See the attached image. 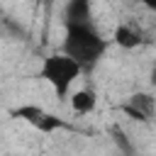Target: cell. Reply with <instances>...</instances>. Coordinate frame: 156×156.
I'll return each mask as SVG.
<instances>
[{
    "instance_id": "cell-7",
    "label": "cell",
    "mask_w": 156,
    "mask_h": 156,
    "mask_svg": "<svg viewBox=\"0 0 156 156\" xmlns=\"http://www.w3.org/2000/svg\"><path fill=\"white\" fill-rule=\"evenodd\" d=\"M66 22H93V7L85 0H73L66 7Z\"/></svg>"
},
{
    "instance_id": "cell-6",
    "label": "cell",
    "mask_w": 156,
    "mask_h": 156,
    "mask_svg": "<svg viewBox=\"0 0 156 156\" xmlns=\"http://www.w3.org/2000/svg\"><path fill=\"white\" fill-rule=\"evenodd\" d=\"M10 115L15 117V119H22V122H27V124H32V127H37L39 124V119L46 115V110L41 107V105H34V102H27V105H20V107H12L10 110Z\"/></svg>"
},
{
    "instance_id": "cell-1",
    "label": "cell",
    "mask_w": 156,
    "mask_h": 156,
    "mask_svg": "<svg viewBox=\"0 0 156 156\" xmlns=\"http://www.w3.org/2000/svg\"><path fill=\"white\" fill-rule=\"evenodd\" d=\"M110 49V41L95 29L93 22H66V37L61 41V54L73 58L83 71H90Z\"/></svg>"
},
{
    "instance_id": "cell-5",
    "label": "cell",
    "mask_w": 156,
    "mask_h": 156,
    "mask_svg": "<svg viewBox=\"0 0 156 156\" xmlns=\"http://www.w3.org/2000/svg\"><path fill=\"white\" fill-rule=\"evenodd\" d=\"M98 105V95L90 90V88H80L76 93H71V110L78 112V115H88L93 112Z\"/></svg>"
},
{
    "instance_id": "cell-2",
    "label": "cell",
    "mask_w": 156,
    "mask_h": 156,
    "mask_svg": "<svg viewBox=\"0 0 156 156\" xmlns=\"http://www.w3.org/2000/svg\"><path fill=\"white\" fill-rule=\"evenodd\" d=\"M80 76H83V68L73 58H68L66 54H61V51H54V54L44 56L41 63H39V78L44 83H49L58 98H66L71 93L73 83Z\"/></svg>"
},
{
    "instance_id": "cell-4",
    "label": "cell",
    "mask_w": 156,
    "mask_h": 156,
    "mask_svg": "<svg viewBox=\"0 0 156 156\" xmlns=\"http://www.w3.org/2000/svg\"><path fill=\"white\" fill-rule=\"evenodd\" d=\"M112 41L119 46V49H136V46H141V41H144V34H141V29L136 27V24H132V22H119L117 27H115V32H112Z\"/></svg>"
},
{
    "instance_id": "cell-8",
    "label": "cell",
    "mask_w": 156,
    "mask_h": 156,
    "mask_svg": "<svg viewBox=\"0 0 156 156\" xmlns=\"http://www.w3.org/2000/svg\"><path fill=\"white\" fill-rule=\"evenodd\" d=\"M71 124L66 122V119H61L58 115H54V112H49L46 110V115L39 119V124L34 127V129H39L41 134H51V132H58V129H68Z\"/></svg>"
},
{
    "instance_id": "cell-3",
    "label": "cell",
    "mask_w": 156,
    "mask_h": 156,
    "mask_svg": "<svg viewBox=\"0 0 156 156\" xmlns=\"http://www.w3.org/2000/svg\"><path fill=\"white\" fill-rule=\"evenodd\" d=\"M122 110L136 119V122H149L154 117V110H156V102H154V95L151 93H134L129 98V102L122 105Z\"/></svg>"
}]
</instances>
